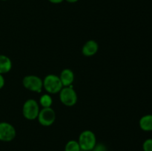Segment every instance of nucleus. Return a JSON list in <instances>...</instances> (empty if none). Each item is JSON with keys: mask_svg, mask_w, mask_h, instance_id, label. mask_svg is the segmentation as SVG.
<instances>
[{"mask_svg": "<svg viewBox=\"0 0 152 151\" xmlns=\"http://www.w3.org/2000/svg\"><path fill=\"white\" fill-rule=\"evenodd\" d=\"M65 151H82V150L77 141L71 140L65 144Z\"/></svg>", "mask_w": 152, "mask_h": 151, "instance_id": "obj_12", "label": "nucleus"}, {"mask_svg": "<svg viewBox=\"0 0 152 151\" xmlns=\"http://www.w3.org/2000/svg\"><path fill=\"white\" fill-rule=\"evenodd\" d=\"M59 77L62 81L63 87H69L74 81V73L70 69H64L61 72Z\"/></svg>", "mask_w": 152, "mask_h": 151, "instance_id": "obj_9", "label": "nucleus"}, {"mask_svg": "<svg viewBox=\"0 0 152 151\" xmlns=\"http://www.w3.org/2000/svg\"><path fill=\"white\" fill-rule=\"evenodd\" d=\"M16 136V129L12 124L7 122H0V141L11 142Z\"/></svg>", "mask_w": 152, "mask_h": 151, "instance_id": "obj_7", "label": "nucleus"}, {"mask_svg": "<svg viewBox=\"0 0 152 151\" xmlns=\"http://www.w3.org/2000/svg\"><path fill=\"white\" fill-rule=\"evenodd\" d=\"M39 111L38 103L33 99H28L22 107V114L28 120H34L37 118Z\"/></svg>", "mask_w": 152, "mask_h": 151, "instance_id": "obj_3", "label": "nucleus"}, {"mask_svg": "<svg viewBox=\"0 0 152 151\" xmlns=\"http://www.w3.org/2000/svg\"><path fill=\"white\" fill-rule=\"evenodd\" d=\"M92 151H108V149H107V147L105 144H103L102 143H99L96 144L94 148L92 150Z\"/></svg>", "mask_w": 152, "mask_h": 151, "instance_id": "obj_15", "label": "nucleus"}, {"mask_svg": "<svg viewBox=\"0 0 152 151\" xmlns=\"http://www.w3.org/2000/svg\"><path fill=\"white\" fill-rule=\"evenodd\" d=\"M39 102L42 107H50L53 103V100L50 95L44 94L40 97Z\"/></svg>", "mask_w": 152, "mask_h": 151, "instance_id": "obj_13", "label": "nucleus"}, {"mask_svg": "<svg viewBox=\"0 0 152 151\" xmlns=\"http://www.w3.org/2000/svg\"><path fill=\"white\" fill-rule=\"evenodd\" d=\"M43 87L48 93L56 94L60 92L63 87V85L58 76L54 74H49L46 76L43 80Z\"/></svg>", "mask_w": 152, "mask_h": 151, "instance_id": "obj_2", "label": "nucleus"}, {"mask_svg": "<svg viewBox=\"0 0 152 151\" xmlns=\"http://www.w3.org/2000/svg\"><path fill=\"white\" fill-rule=\"evenodd\" d=\"M65 1H67L69 3H75L77 2V1H78L79 0H65Z\"/></svg>", "mask_w": 152, "mask_h": 151, "instance_id": "obj_18", "label": "nucleus"}, {"mask_svg": "<svg viewBox=\"0 0 152 151\" xmlns=\"http://www.w3.org/2000/svg\"><path fill=\"white\" fill-rule=\"evenodd\" d=\"M82 151H92V150H82Z\"/></svg>", "mask_w": 152, "mask_h": 151, "instance_id": "obj_19", "label": "nucleus"}, {"mask_svg": "<svg viewBox=\"0 0 152 151\" xmlns=\"http://www.w3.org/2000/svg\"><path fill=\"white\" fill-rule=\"evenodd\" d=\"M38 121L45 127L52 125L56 120V113L51 107H43L39 113Z\"/></svg>", "mask_w": 152, "mask_h": 151, "instance_id": "obj_6", "label": "nucleus"}, {"mask_svg": "<svg viewBox=\"0 0 152 151\" xmlns=\"http://www.w3.org/2000/svg\"><path fill=\"white\" fill-rule=\"evenodd\" d=\"M2 1H7V0H2Z\"/></svg>", "mask_w": 152, "mask_h": 151, "instance_id": "obj_20", "label": "nucleus"}, {"mask_svg": "<svg viewBox=\"0 0 152 151\" xmlns=\"http://www.w3.org/2000/svg\"><path fill=\"white\" fill-rule=\"evenodd\" d=\"M78 143L82 150H92L96 144V138L91 130H84L79 136Z\"/></svg>", "mask_w": 152, "mask_h": 151, "instance_id": "obj_1", "label": "nucleus"}, {"mask_svg": "<svg viewBox=\"0 0 152 151\" xmlns=\"http://www.w3.org/2000/svg\"><path fill=\"white\" fill-rule=\"evenodd\" d=\"M22 84L27 90L39 93L43 87V81L37 76L29 75L24 77Z\"/></svg>", "mask_w": 152, "mask_h": 151, "instance_id": "obj_5", "label": "nucleus"}, {"mask_svg": "<svg viewBox=\"0 0 152 151\" xmlns=\"http://www.w3.org/2000/svg\"><path fill=\"white\" fill-rule=\"evenodd\" d=\"M50 2L53 3V4H59V3L62 2L64 0H48Z\"/></svg>", "mask_w": 152, "mask_h": 151, "instance_id": "obj_17", "label": "nucleus"}, {"mask_svg": "<svg viewBox=\"0 0 152 151\" xmlns=\"http://www.w3.org/2000/svg\"><path fill=\"white\" fill-rule=\"evenodd\" d=\"M4 85V78L2 74H0V89L2 88Z\"/></svg>", "mask_w": 152, "mask_h": 151, "instance_id": "obj_16", "label": "nucleus"}, {"mask_svg": "<svg viewBox=\"0 0 152 151\" xmlns=\"http://www.w3.org/2000/svg\"><path fill=\"white\" fill-rule=\"evenodd\" d=\"M59 99L61 102L67 107H72L77 102V94L72 85L63 87L59 92Z\"/></svg>", "mask_w": 152, "mask_h": 151, "instance_id": "obj_4", "label": "nucleus"}, {"mask_svg": "<svg viewBox=\"0 0 152 151\" xmlns=\"http://www.w3.org/2000/svg\"><path fill=\"white\" fill-rule=\"evenodd\" d=\"M143 151H152V139H146L142 144Z\"/></svg>", "mask_w": 152, "mask_h": 151, "instance_id": "obj_14", "label": "nucleus"}, {"mask_svg": "<svg viewBox=\"0 0 152 151\" xmlns=\"http://www.w3.org/2000/svg\"><path fill=\"white\" fill-rule=\"evenodd\" d=\"M12 62L7 56L0 55V74L7 73L11 70Z\"/></svg>", "mask_w": 152, "mask_h": 151, "instance_id": "obj_10", "label": "nucleus"}, {"mask_svg": "<svg viewBox=\"0 0 152 151\" xmlns=\"http://www.w3.org/2000/svg\"><path fill=\"white\" fill-rule=\"evenodd\" d=\"M99 49L98 43L94 40L86 41L82 49V53L86 56H92L96 54Z\"/></svg>", "mask_w": 152, "mask_h": 151, "instance_id": "obj_8", "label": "nucleus"}, {"mask_svg": "<svg viewBox=\"0 0 152 151\" xmlns=\"http://www.w3.org/2000/svg\"><path fill=\"white\" fill-rule=\"evenodd\" d=\"M140 127L144 131H152V115L142 116L140 120Z\"/></svg>", "mask_w": 152, "mask_h": 151, "instance_id": "obj_11", "label": "nucleus"}]
</instances>
